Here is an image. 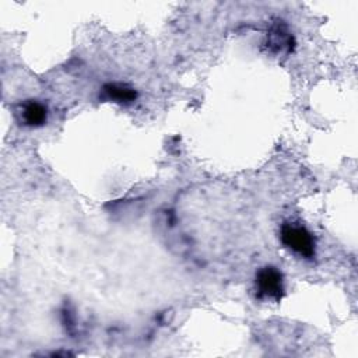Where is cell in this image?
I'll return each instance as SVG.
<instances>
[{
    "label": "cell",
    "mask_w": 358,
    "mask_h": 358,
    "mask_svg": "<svg viewBox=\"0 0 358 358\" xmlns=\"http://www.w3.org/2000/svg\"><path fill=\"white\" fill-rule=\"evenodd\" d=\"M20 116L25 126L38 127L46 122L48 110H46V106L38 101H27L25 103L21 105Z\"/></svg>",
    "instance_id": "3957f363"
},
{
    "label": "cell",
    "mask_w": 358,
    "mask_h": 358,
    "mask_svg": "<svg viewBox=\"0 0 358 358\" xmlns=\"http://www.w3.org/2000/svg\"><path fill=\"white\" fill-rule=\"evenodd\" d=\"M282 243L296 255L310 259L315 255V241L310 232L295 224H284L281 228Z\"/></svg>",
    "instance_id": "6da1fadb"
},
{
    "label": "cell",
    "mask_w": 358,
    "mask_h": 358,
    "mask_svg": "<svg viewBox=\"0 0 358 358\" xmlns=\"http://www.w3.org/2000/svg\"><path fill=\"white\" fill-rule=\"evenodd\" d=\"M257 296L263 299L280 301L284 294L282 275L275 267H263L256 274Z\"/></svg>",
    "instance_id": "7a4b0ae2"
},
{
    "label": "cell",
    "mask_w": 358,
    "mask_h": 358,
    "mask_svg": "<svg viewBox=\"0 0 358 358\" xmlns=\"http://www.w3.org/2000/svg\"><path fill=\"white\" fill-rule=\"evenodd\" d=\"M101 96L106 101L129 103V102H133L137 98V92H136L134 88L129 87L127 84L109 83V84L103 85Z\"/></svg>",
    "instance_id": "277c9868"
}]
</instances>
